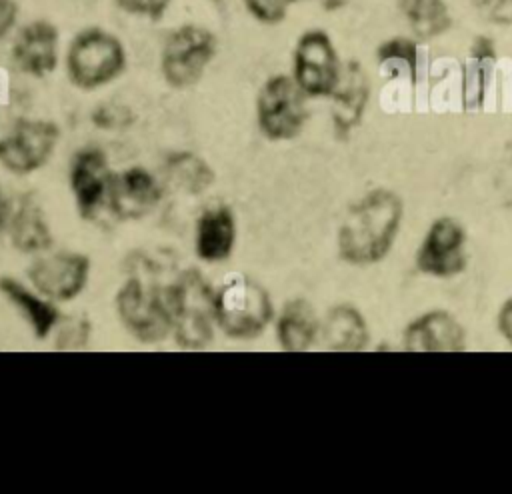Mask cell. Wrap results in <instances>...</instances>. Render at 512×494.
Here are the masks:
<instances>
[{"instance_id":"obj_15","label":"cell","mask_w":512,"mask_h":494,"mask_svg":"<svg viewBox=\"0 0 512 494\" xmlns=\"http://www.w3.org/2000/svg\"><path fill=\"white\" fill-rule=\"evenodd\" d=\"M370 86L366 72L358 62L342 68L340 78L332 90V120L340 134H348L362 118L368 102Z\"/></svg>"},{"instance_id":"obj_1","label":"cell","mask_w":512,"mask_h":494,"mask_svg":"<svg viewBox=\"0 0 512 494\" xmlns=\"http://www.w3.org/2000/svg\"><path fill=\"white\" fill-rule=\"evenodd\" d=\"M402 202L390 190L366 194L344 218L340 226V254L352 264H372L380 260L398 230Z\"/></svg>"},{"instance_id":"obj_29","label":"cell","mask_w":512,"mask_h":494,"mask_svg":"<svg viewBox=\"0 0 512 494\" xmlns=\"http://www.w3.org/2000/svg\"><path fill=\"white\" fill-rule=\"evenodd\" d=\"M18 20V4L16 0H0V38H4Z\"/></svg>"},{"instance_id":"obj_7","label":"cell","mask_w":512,"mask_h":494,"mask_svg":"<svg viewBox=\"0 0 512 494\" xmlns=\"http://www.w3.org/2000/svg\"><path fill=\"white\" fill-rule=\"evenodd\" d=\"M258 126L270 140L294 138L306 120V94L290 76H272L264 82L258 102Z\"/></svg>"},{"instance_id":"obj_17","label":"cell","mask_w":512,"mask_h":494,"mask_svg":"<svg viewBox=\"0 0 512 494\" xmlns=\"http://www.w3.org/2000/svg\"><path fill=\"white\" fill-rule=\"evenodd\" d=\"M234 246V218L228 208L202 214L196 228V252L206 262L224 260Z\"/></svg>"},{"instance_id":"obj_24","label":"cell","mask_w":512,"mask_h":494,"mask_svg":"<svg viewBox=\"0 0 512 494\" xmlns=\"http://www.w3.org/2000/svg\"><path fill=\"white\" fill-rule=\"evenodd\" d=\"M166 172L176 186L190 194L206 190L214 178L210 166L192 152H174L166 160Z\"/></svg>"},{"instance_id":"obj_13","label":"cell","mask_w":512,"mask_h":494,"mask_svg":"<svg viewBox=\"0 0 512 494\" xmlns=\"http://www.w3.org/2000/svg\"><path fill=\"white\" fill-rule=\"evenodd\" d=\"M162 190L152 178L150 172H146L140 166L128 168L118 176H112L108 198L110 208L118 218H140L148 214L160 200Z\"/></svg>"},{"instance_id":"obj_18","label":"cell","mask_w":512,"mask_h":494,"mask_svg":"<svg viewBox=\"0 0 512 494\" xmlns=\"http://www.w3.org/2000/svg\"><path fill=\"white\" fill-rule=\"evenodd\" d=\"M496 50L490 38L478 36L474 38L470 46V56L464 64V76H462V102L464 106L478 108L484 102L486 84H488V72L494 64Z\"/></svg>"},{"instance_id":"obj_10","label":"cell","mask_w":512,"mask_h":494,"mask_svg":"<svg viewBox=\"0 0 512 494\" xmlns=\"http://www.w3.org/2000/svg\"><path fill=\"white\" fill-rule=\"evenodd\" d=\"M90 260L78 252H58L36 260L28 276L32 284L48 298L72 300L86 286Z\"/></svg>"},{"instance_id":"obj_16","label":"cell","mask_w":512,"mask_h":494,"mask_svg":"<svg viewBox=\"0 0 512 494\" xmlns=\"http://www.w3.org/2000/svg\"><path fill=\"white\" fill-rule=\"evenodd\" d=\"M462 342L460 324L446 312H430L406 330V348L416 352H454Z\"/></svg>"},{"instance_id":"obj_4","label":"cell","mask_w":512,"mask_h":494,"mask_svg":"<svg viewBox=\"0 0 512 494\" xmlns=\"http://www.w3.org/2000/svg\"><path fill=\"white\" fill-rule=\"evenodd\" d=\"M170 320L176 342L182 348L198 350L212 340L214 294L196 270L180 274L168 290Z\"/></svg>"},{"instance_id":"obj_19","label":"cell","mask_w":512,"mask_h":494,"mask_svg":"<svg viewBox=\"0 0 512 494\" xmlns=\"http://www.w3.org/2000/svg\"><path fill=\"white\" fill-rule=\"evenodd\" d=\"M0 290L24 314L36 338L42 340L50 334V330L58 322V310L52 302L32 294L28 288L12 278H0Z\"/></svg>"},{"instance_id":"obj_11","label":"cell","mask_w":512,"mask_h":494,"mask_svg":"<svg viewBox=\"0 0 512 494\" xmlns=\"http://www.w3.org/2000/svg\"><path fill=\"white\" fill-rule=\"evenodd\" d=\"M60 34L58 28L44 18L24 24L12 44V60L28 76L42 78L58 66Z\"/></svg>"},{"instance_id":"obj_32","label":"cell","mask_w":512,"mask_h":494,"mask_svg":"<svg viewBox=\"0 0 512 494\" xmlns=\"http://www.w3.org/2000/svg\"><path fill=\"white\" fill-rule=\"evenodd\" d=\"M4 220H6V208H4V198H2V192H0V232L4 228Z\"/></svg>"},{"instance_id":"obj_20","label":"cell","mask_w":512,"mask_h":494,"mask_svg":"<svg viewBox=\"0 0 512 494\" xmlns=\"http://www.w3.org/2000/svg\"><path fill=\"white\" fill-rule=\"evenodd\" d=\"M10 230L14 246L22 252H38L52 244L50 226L44 218V212L32 200H24L18 206L16 214L12 216Z\"/></svg>"},{"instance_id":"obj_14","label":"cell","mask_w":512,"mask_h":494,"mask_svg":"<svg viewBox=\"0 0 512 494\" xmlns=\"http://www.w3.org/2000/svg\"><path fill=\"white\" fill-rule=\"evenodd\" d=\"M462 246V228L454 220L442 218L434 222L430 232L426 234L418 252V266L434 276H450L458 272L464 264Z\"/></svg>"},{"instance_id":"obj_28","label":"cell","mask_w":512,"mask_h":494,"mask_svg":"<svg viewBox=\"0 0 512 494\" xmlns=\"http://www.w3.org/2000/svg\"><path fill=\"white\" fill-rule=\"evenodd\" d=\"M478 14L498 26L512 24V0H472Z\"/></svg>"},{"instance_id":"obj_6","label":"cell","mask_w":512,"mask_h":494,"mask_svg":"<svg viewBox=\"0 0 512 494\" xmlns=\"http://www.w3.org/2000/svg\"><path fill=\"white\" fill-rule=\"evenodd\" d=\"M270 300L264 288L248 278H234L214 294V320L236 338L258 334L270 318Z\"/></svg>"},{"instance_id":"obj_9","label":"cell","mask_w":512,"mask_h":494,"mask_svg":"<svg viewBox=\"0 0 512 494\" xmlns=\"http://www.w3.org/2000/svg\"><path fill=\"white\" fill-rule=\"evenodd\" d=\"M342 66L324 30H306L294 48V82L306 96H330Z\"/></svg>"},{"instance_id":"obj_27","label":"cell","mask_w":512,"mask_h":494,"mask_svg":"<svg viewBox=\"0 0 512 494\" xmlns=\"http://www.w3.org/2000/svg\"><path fill=\"white\" fill-rule=\"evenodd\" d=\"M114 6L130 16H144L152 22H158L168 12L172 0H112Z\"/></svg>"},{"instance_id":"obj_5","label":"cell","mask_w":512,"mask_h":494,"mask_svg":"<svg viewBox=\"0 0 512 494\" xmlns=\"http://www.w3.org/2000/svg\"><path fill=\"white\" fill-rule=\"evenodd\" d=\"M216 36L198 24H182L164 40L160 72L172 88L194 86L216 56Z\"/></svg>"},{"instance_id":"obj_8","label":"cell","mask_w":512,"mask_h":494,"mask_svg":"<svg viewBox=\"0 0 512 494\" xmlns=\"http://www.w3.org/2000/svg\"><path fill=\"white\" fill-rule=\"evenodd\" d=\"M60 138V128L42 118H20L0 138V164L12 174H30L42 168Z\"/></svg>"},{"instance_id":"obj_30","label":"cell","mask_w":512,"mask_h":494,"mask_svg":"<svg viewBox=\"0 0 512 494\" xmlns=\"http://www.w3.org/2000/svg\"><path fill=\"white\" fill-rule=\"evenodd\" d=\"M86 334H88V326L76 322L74 326H68L62 330L60 338H64V344H60L58 348H80L86 342Z\"/></svg>"},{"instance_id":"obj_12","label":"cell","mask_w":512,"mask_h":494,"mask_svg":"<svg viewBox=\"0 0 512 494\" xmlns=\"http://www.w3.org/2000/svg\"><path fill=\"white\" fill-rule=\"evenodd\" d=\"M110 180L112 174L102 150L84 148L76 152L70 166V184L78 212L84 218H90L98 210L104 196L108 194Z\"/></svg>"},{"instance_id":"obj_2","label":"cell","mask_w":512,"mask_h":494,"mask_svg":"<svg viewBox=\"0 0 512 494\" xmlns=\"http://www.w3.org/2000/svg\"><path fill=\"white\" fill-rule=\"evenodd\" d=\"M168 290L170 284H160L158 270L144 260L118 290V316L140 342H158L172 328Z\"/></svg>"},{"instance_id":"obj_3","label":"cell","mask_w":512,"mask_h":494,"mask_svg":"<svg viewBox=\"0 0 512 494\" xmlns=\"http://www.w3.org/2000/svg\"><path fill=\"white\" fill-rule=\"evenodd\" d=\"M128 64L122 40L98 26L80 30L66 52V72L80 90H96L116 80Z\"/></svg>"},{"instance_id":"obj_22","label":"cell","mask_w":512,"mask_h":494,"mask_svg":"<svg viewBox=\"0 0 512 494\" xmlns=\"http://www.w3.org/2000/svg\"><path fill=\"white\" fill-rule=\"evenodd\" d=\"M316 334V320L312 308L298 300L290 302L278 322V338L286 350H306Z\"/></svg>"},{"instance_id":"obj_23","label":"cell","mask_w":512,"mask_h":494,"mask_svg":"<svg viewBox=\"0 0 512 494\" xmlns=\"http://www.w3.org/2000/svg\"><path fill=\"white\" fill-rule=\"evenodd\" d=\"M324 338L332 350H360L366 344V324L354 308L340 306L330 312Z\"/></svg>"},{"instance_id":"obj_21","label":"cell","mask_w":512,"mask_h":494,"mask_svg":"<svg viewBox=\"0 0 512 494\" xmlns=\"http://www.w3.org/2000/svg\"><path fill=\"white\" fill-rule=\"evenodd\" d=\"M398 8L412 32L420 38L444 34L450 24V10L444 0H398Z\"/></svg>"},{"instance_id":"obj_31","label":"cell","mask_w":512,"mask_h":494,"mask_svg":"<svg viewBox=\"0 0 512 494\" xmlns=\"http://www.w3.org/2000/svg\"><path fill=\"white\" fill-rule=\"evenodd\" d=\"M500 330H502L504 338L512 344V300L506 302V306L502 308V314H500Z\"/></svg>"},{"instance_id":"obj_25","label":"cell","mask_w":512,"mask_h":494,"mask_svg":"<svg viewBox=\"0 0 512 494\" xmlns=\"http://www.w3.org/2000/svg\"><path fill=\"white\" fill-rule=\"evenodd\" d=\"M378 62L384 68H390L394 72H402L410 78H416L418 72V46L414 40L396 36L378 46Z\"/></svg>"},{"instance_id":"obj_26","label":"cell","mask_w":512,"mask_h":494,"mask_svg":"<svg viewBox=\"0 0 512 494\" xmlns=\"http://www.w3.org/2000/svg\"><path fill=\"white\" fill-rule=\"evenodd\" d=\"M302 0H244L248 14L260 24H278L286 18L292 4Z\"/></svg>"}]
</instances>
